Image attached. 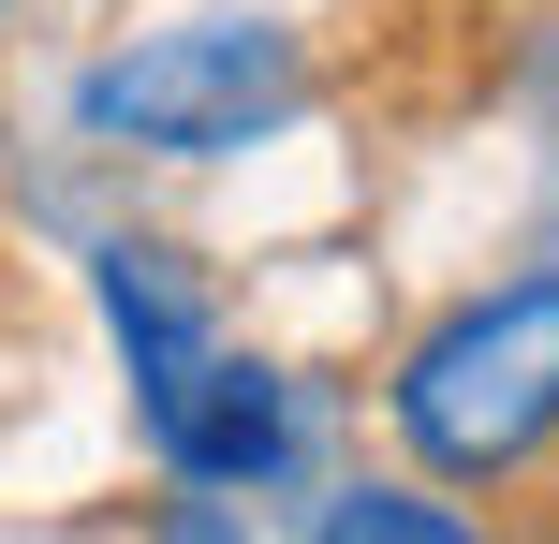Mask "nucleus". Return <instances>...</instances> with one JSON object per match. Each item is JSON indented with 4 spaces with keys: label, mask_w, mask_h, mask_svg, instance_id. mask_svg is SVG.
Segmentation results:
<instances>
[{
    "label": "nucleus",
    "mask_w": 559,
    "mask_h": 544,
    "mask_svg": "<svg viewBox=\"0 0 559 544\" xmlns=\"http://www.w3.org/2000/svg\"><path fill=\"white\" fill-rule=\"evenodd\" d=\"M309 544H486V530L456 500H427V486H354V500H324Z\"/></svg>",
    "instance_id": "obj_4"
},
{
    "label": "nucleus",
    "mask_w": 559,
    "mask_h": 544,
    "mask_svg": "<svg viewBox=\"0 0 559 544\" xmlns=\"http://www.w3.org/2000/svg\"><path fill=\"white\" fill-rule=\"evenodd\" d=\"M309 104V59L280 15H192V29H147L133 59H104V74L74 88V118L104 147H163V162H222V147L280 133V118Z\"/></svg>",
    "instance_id": "obj_3"
},
{
    "label": "nucleus",
    "mask_w": 559,
    "mask_h": 544,
    "mask_svg": "<svg viewBox=\"0 0 559 544\" xmlns=\"http://www.w3.org/2000/svg\"><path fill=\"white\" fill-rule=\"evenodd\" d=\"M88 280H104V324H118V353H133L147 457H163L177 486H265V471L295 457V398H280L265 353H236L222 324H206V280L163 235H104Z\"/></svg>",
    "instance_id": "obj_1"
},
{
    "label": "nucleus",
    "mask_w": 559,
    "mask_h": 544,
    "mask_svg": "<svg viewBox=\"0 0 559 544\" xmlns=\"http://www.w3.org/2000/svg\"><path fill=\"white\" fill-rule=\"evenodd\" d=\"M163 544H251V530L222 516V486H192V500H177V516H163Z\"/></svg>",
    "instance_id": "obj_5"
},
{
    "label": "nucleus",
    "mask_w": 559,
    "mask_h": 544,
    "mask_svg": "<svg viewBox=\"0 0 559 544\" xmlns=\"http://www.w3.org/2000/svg\"><path fill=\"white\" fill-rule=\"evenodd\" d=\"M397 442H413L442 486H501L559 442V265L442 310L397 353Z\"/></svg>",
    "instance_id": "obj_2"
}]
</instances>
